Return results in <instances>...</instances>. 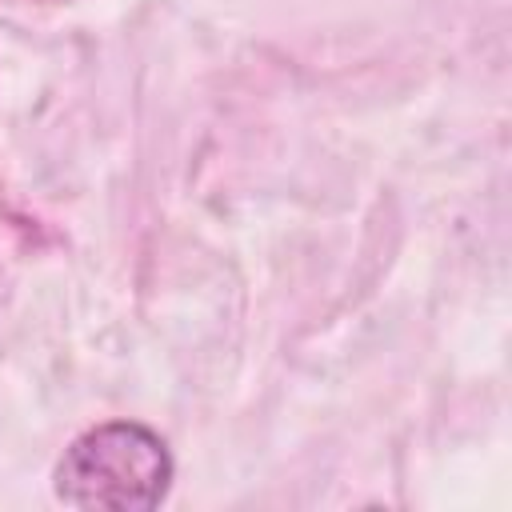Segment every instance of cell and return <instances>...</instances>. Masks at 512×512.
Segmentation results:
<instances>
[{"mask_svg": "<svg viewBox=\"0 0 512 512\" xmlns=\"http://www.w3.org/2000/svg\"><path fill=\"white\" fill-rule=\"evenodd\" d=\"M172 480L168 444L132 420L80 432L56 464V496L88 512H148Z\"/></svg>", "mask_w": 512, "mask_h": 512, "instance_id": "1", "label": "cell"}]
</instances>
